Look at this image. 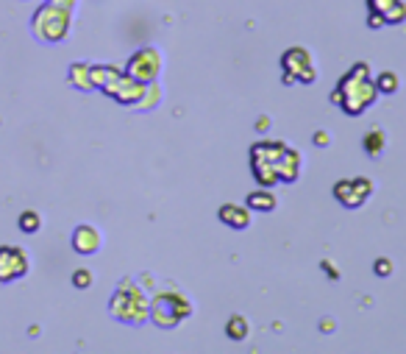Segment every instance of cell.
I'll return each instance as SVG.
<instances>
[{
    "label": "cell",
    "instance_id": "cell-1",
    "mask_svg": "<svg viewBox=\"0 0 406 354\" xmlns=\"http://www.w3.org/2000/svg\"><path fill=\"white\" fill-rule=\"evenodd\" d=\"M250 173L259 187L292 184L301 179V154L284 140H259L250 145Z\"/></svg>",
    "mask_w": 406,
    "mask_h": 354
},
{
    "label": "cell",
    "instance_id": "cell-2",
    "mask_svg": "<svg viewBox=\"0 0 406 354\" xmlns=\"http://www.w3.org/2000/svg\"><path fill=\"white\" fill-rule=\"evenodd\" d=\"M376 101H379V89H376L368 61L351 64V70L337 81V87L331 92V103L340 106L351 117H359L362 112H368Z\"/></svg>",
    "mask_w": 406,
    "mask_h": 354
},
{
    "label": "cell",
    "instance_id": "cell-3",
    "mask_svg": "<svg viewBox=\"0 0 406 354\" xmlns=\"http://www.w3.org/2000/svg\"><path fill=\"white\" fill-rule=\"evenodd\" d=\"M89 73H92L95 89L109 95L114 103H120V106H140L148 84L131 78L126 70H120L114 64H89Z\"/></svg>",
    "mask_w": 406,
    "mask_h": 354
},
{
    "label": "cell",
    "instance_id": "cell-4",
    "mask_svg": "<svg viewBox=\"0 0 406 354\" xmlns=\"http://www.w3.org/2000/svg\"><path fill=\"white\" fill-rule=\"evenodd\" d=\"M109 313L120 324L142 327L145 321H151V299L134 279H120V285L109 299Z\"/></svg>",
    "mask_w": 406,
    "mask_h": 354
},
{
    "label": "cell",
    "instance_id": "cell-5",
    "mask_svg": "<svg viewBox=\"0 0 406 354\" xmlns=\"http://www.w3.org/2000/svg\"><path fill=\"white\" fill-rule=\"evenodd\" d=\"M193 316V302L190 296H184L181 290L170 288V290H159L151 299V321L159 330H176L181 321H187Z\"/></svg>",
    "mask_w": 406,
    "mask_h": 354
},
{
    "label": "cell",
    "instance_id": "cell-6",
    "mask_svg": "<svg viewBox=\"0 0 406 354\" xmlns=\"http://www.w3.org/2000/svg\"><path fill=\"white\" fill-rule=\"evenodd\" d=\"M70 20H73V11L53 3H42L31 17V31L42 42H61L70 34Z\"/></svg>",
    "mask_w": 406,
    "mask_h": 354
},
{
    "label": "cell",
    "instance_id": "cell-7",
    "mask_svg": "<svg viewBox=\"0 0 406 354\" xmlns=\"http://www.w3.org/2000/svg\"><path fill=\"white\" fill-rule=\"evenodd\" d=\"M317 78V67L312 61V53L306 47H287L281 56V81L284 84H315Z\"/></svg>",
    "mask_w": 406,
    "mask_h": 354
},
{
    "label": "cell",
    "instance_id": "cell-8",
    "mask_svg": "<svg viewBox=\"0 0 406 354\" xmlns=\"http://www.w3.org/2000/svg\"><path fill=\"white\" fill-rule=\"evenodd\" d=\"M331 193H334V198H337L345 209H359V207H365V204L370 201V196H373V179H368V176L340 179V182H334Z\"/></svg>",
    "mask_w": 406,
    "mask_h": 354
},
{
    "label": "cell",
    "instance_id": "cell-9",
    "mask_svg": "<svg viewBox=\"0 0 406 354\" xmlns=\"http://www.w3.org/2000/svg\"><path fill=\"white\" fill-rule=\"evenodd\" d=\"M162 64H165V59H162L159 47H151V45H148V47L134 50V56L126 61V73H128L131 78L142 81V84H153V81H159Z\"/></svg>",
    "mask_w": 406,
    "mask_h": 354
},
{
    "label": "cell",
    "instance_id": "cell-10",
    "mask_svg": "<svg viewBox=\"0 0 406 354\" xmlns=\"http://www.w3.org/2000/svg\"><path fill=\"white\" fill-rule=\"evenodd\" d=\"M31 263H28V251L20 246H0V282H17L28 274Z\"/></svg>",
    "mask_w": 406,
    "mask_h": 354
},
{
    "label": "cell",
    "instance_id": "cell-11",
    "mask_svg": "<svg viewBox=\"0 0 406 354\" xmlns=\"http://www.w3.org/2000/svg\"><path fill=\"white\" fill-rule=\"evenodd\" d=\"M100 246H103V237H100V232L95 226H89V223L75 226V232H73V251L75 254L92 257V254L100 251Z\"/></svg>",
    "mask_w": 406,
    "mask_h": 354
},
{
    "label": "cell",
    "instance_id": "cell-12",
    "mask_svg": "<svg viewBox=\"0 0 406 354\" xmlns=\"http://www.w3.org/2000/svg\"><path fill=\"white\" fill-rule=\"evenodd\" d=\"M217 218H220V223H225L228 229L242 232V229H248V226H250L253 212H250L245 204H220Z\"/></svg>",
    "mask_w": 406,
    "mask_h": 354
},
{
    "label": "cell",
    "instance_id": "cell-13",
    "mask_svg": "<svg viewBox=\"0 0 406 354\" xmlns=\"http://www.w3.org/2000/svg\"><path fill=\"white\" fill-rule=\"evenodd\" d=\"M245 207H248L250 212H276L278 198H276V193H273L270 187H262V190H253V193L245 198Z\"/></svg>",
    "mask_w": 406,
    "mask_h": 354
},
{
    "label": "cell",
    "instance_id": "cell-14",
    "mask_svg": "<svg viewBox=\"0 0 406 354\" xmlns=\"http://www.w3.org/2000/svg\"><path fill=\"white\" fill-rule=\"evenodd\" d=\"M67 81H70V87H75V89H81V92H92V89H95V84H92V73H89V64H87V61H75V64H70V70H67Z\"/></svg>",
    "mask_w": 406,
    "mask_h": 354
},
{
    "label": "cell",
    "instance_id": "cell-15",
    "mask_svg": "<svg viewBox=\"0 0 406 354\" xmlns=\"http://www.w3.org/2000/svg\"><path fill=\"white\" fill-rule=\"evenodd\" d=\"M362 148H365V154L368 156H382V151L387 148V134L382 131V128H373V131H368L365 137H362Z\"/></svg>",
    "mask_w": 406,
    "mask_h": 354
},
{
    "label": "cell",
    "instance_id": "cell-16",
    "mask_svg": "<svg viewBox=\"0 0 406 354\" xmlns=\"http://www.w3.org/2000/svg\"><path fill=\"white\" fill-rule=\"evenodd\" d=\"M373 81H376L379 95H396L398 87H401V78H398V73H393V70H382Z\"/></svg>",
    "mask_w": 406,
    "mask_h": 354
},
{
    "label": "cell",
    "instance_id": "cell-17",
    "mask_svg": "<svg viewBox=\"0 0 406 354\" xmlns=\"http://www.w3.org/2000/svg\"><path fill=\"white\" fill-rule=\"evenodd\" d=\"M248 332H250V324H248V318L245 316H231L228 321H225V335L231 338V341H245L248 338Z\"/></svg>",
    "mask_w": 406,
    "mask_h": 354
},
{
    "label": "cell",
    "instance_id": "cell-18",
    "mask_svg": "<svg viewBox=\"0 0 406 354\" xmlns=\"http://www.w3.org/2000/svg\"><path fill=\"white\" fill-rule=\"evenodd\" d=\"M17 226H20L22 235H36V232L42 229V218H39V212L25 209V212H20V218H17Z\"/></svg>",
    "mask_w": 406,
    "mask_h": 354
},
{
    "label": "cell",
    "instance_id": "cell-19",
    "mask_svg": "<svg viewBox=\"0 0 406 354\" xmlns=\"http://www.w3.org/2000/svg\"><path fill=\"white\" fill-rule=\"evenodd\" d=\"M382 17H384V25H401L406 20V3L404 0H396Z\"/></svg>",
    "mask_w": 406,
    "mask_h": 354
},
{
    "label": "cell",
    "instance_id": "cell-20",
    "mask_svg": "<svg viewBox=\"0 0 406 354\" xmlns=\"http://www.w3.org/2000/svg\"><path fill=\"white\" fill-rule=\"evenodd\" d=\"M159 98H162L159 84H156V81H153V84H148V87H145V95H142V101H140V109H156Z\"/></svg>",
    "mask_w": 406,
    "mask_h": 354
},
{
    "label": "cell",
    "instance_id": "cell-21",
    "mask_svg": "<svg viewBox=\"0 0 406 354\" xmlns=\"http://www.w3.org/2000/svg\"><path fill=\"white\" fill-rule=\"evenodd\" d=\"M73 288H78V290L92 288V271L89 268H75L73 271Z\"/></svg>",
    "mask_w": 406,
    "mask_h": 354
},
{
    "label": "cell",
    "instance_id": "cell-22",
    "mask_svg": "<svg viewBox=\"0 0 406 354\" xmlns=\"http://www.w3.org/2000/svg\"><path fill=\"white\" fill-rule=\"evenodd\" d=\"M373 274H376V276H382V279H384V276H390V274H393V260L379 257V260L373 263Z\"/></svg>",
    "mask_w": 406,
    "mask_h": 354
},
{
    "label": "cell",
    "instance_id": "cell-23",
    "mask_svg": "<svg viewBox=\"0 0 406 354\" xmlns=\"http://www.w3.org/2000/svg\"><path fill=\"white\" fill-rule=\"evenodd\" d=\"M393 3H396V0H368V8H370V11H379V14H384V11H387Z\"/></svg>",
    "mask_w": 406,
    "mask_h": 354
},
{
    "label": "cell",
    "instance_id": "cell-24",
    "mask_svg": "<svg viewBox=\"0 0 406 354\" xmlns=\"http://www.w3.org/2000/svg\"><path fill=\"white\" fill-rule=\"evenodd\" d=\"M368 28H373V31H376V28H384V17H382L379 11H370V14H368Z\"/></svg>",
    "mask_w": 406,
    "mask_h": 354
},
{
    "label": "cell",
    "instance_id": "cell-25",
    "mask_svg": "<svg viewBox=\"0 0 406 354\" xmlns=\"http://www.w3.org/2000/svg\"><path fill=\"white\" fill-rule=\"evenodd\" d=\"M312 142H315L317 148H329V142H331V137H329V131H315V137H312Z\"/></svg>",
    "mask_w": 406,
    "mask_h": 354
},
{
    "label": "cell",
    "instance_id": "cell-26",
    "mask_svg": "<svg viewBox=\"0 0 406 354\" xmlns=\"http://www.w3.org/2000/svg\"><path fill=\"white\" fill-rule=\"evenodd\" d=\"M320 268L329 274V279H331V282H337V279H340V271H337V268H334L329 260H323V263H320Z\"/></svg>",
    "mask_w": 406,
    "mask_h": 354
},
{
    "label": "cell",
    "instance_id": "cell-27",
    "mask_svg": "<svg viewBox=\"0 0 406 354\" xmlns=\"http://www.w3.org/2000/svg\"><path fill=\"white\" fill-rule=\"evenodd\" d=\"M47 3H53V6H61V8H67V11H73V8L78 6V0H47Z\"/></svg>",
    "mask_w": 406,
    "mask_h": 354
},
{
    "label": "cell",
    "instance_id": "cell-28",
    "mask_svg": "<svg viewBox=\"0 0 406 354\" xmlns=\"http://www.w3.org/2000/svg\"><path fill=\"white\" fill-rule=\"evenodd\" d=\"M267 126H270V120H267V117H259V123H256V128H259V131H267Z\"/></svg>",
    "mask_w": 406,
    "mask_h": 354
},
{
    "label": "cell",
    "instance_id": "cell-29",
    "mask_svg": "<svg viewBox=\"0 0 406 354\" xmlns=\"http://www.w3.org/2000/svg\"><path fill=\"white\" fill-rule=\"evenodd\" d=\"M331 330H334V321H331V318H326V321H323V332H331Z\"/></svg>",
    "mask_w": 406,
    "mask_h": 354
}]
</instances>
